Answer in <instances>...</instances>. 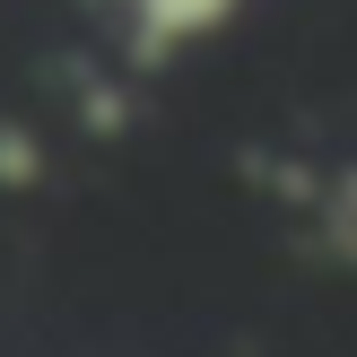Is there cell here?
Segmentation results:
<instances>
[{
  "label": "cell",
  "instance_id": "1",
  "mask_svg": "<svg viewBox=\"0 0 357 357\" xmlns=\"http://www.w3.org/2000/svg\"><path fill=\"white\" fill-rule=\"evenodd\" d=\"M35 174H44V157H35V139H17L9 122H0V183L17 192V183H35Z\"/></svg>",
  "mask_w": 357,
  "mask_h": 357
}]
</instances>
